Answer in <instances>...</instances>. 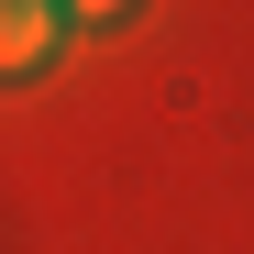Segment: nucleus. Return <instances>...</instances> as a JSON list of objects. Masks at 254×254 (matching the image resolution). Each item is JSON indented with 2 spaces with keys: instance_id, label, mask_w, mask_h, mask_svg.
Returning a JSON list of instances; mask_svg holds the SVG:
<instances>
[{
  "instance_id": "f257e3e1",
  "label": "nucleus",
  "mask_w": 254,
  "mask_h": 254,
  "mask_svg": "<svg viewBox=\"0 0 254 254\" xmlns=\"http://www.w3.org/2000/svg\"><path fill=\"white\" fill-rule=\"evenodd\" d=\"M66 45V0H0V77H33Z\"/></svg>"
},
{
  "instance_id": "f03ea898",
  "label": "nucleus",
  "mask_w": 254,
  "mask_h": 254,
  "mask_svg": "<svg viewBox=\"0 0 254 254\" xmlns=\"http://www.w3.org/2000/svg\"><path fill=\"white\" fill-rule=\"evenodd\" d=\"M122 11V0H66V22H111Z\"/></svg>"
}]
</instances>
